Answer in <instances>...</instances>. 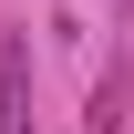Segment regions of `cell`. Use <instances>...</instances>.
Listing matches in <instances>:
<instances>
[{
    "label": "cell",
    "instance_id": "6da1fadb",
    "mask_svg": "<svg viewBox=\"0 0 134 134\" xmlns=\"http://www.w3.org/2000/svg\"><path fill=\"white\" fill-rule=\"evenodd\" d=\"M83 134H124V62L93 83V114H83Z\"/></svg>",
    "mask_w": 134,
    "mask_h": 134
}]
</instances>
